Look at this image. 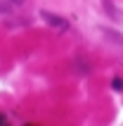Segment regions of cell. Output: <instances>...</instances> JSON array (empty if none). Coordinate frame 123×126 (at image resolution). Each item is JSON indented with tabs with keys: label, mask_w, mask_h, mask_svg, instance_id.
I'll return each instance as SVG.
<instances>
[{
	"label": "cell",
	"mask_w": 123,
	"mask_h": 126,
	"mask_svg": "<svg viewBox=\"0 0 123 126\" xmlns=\"http://www.w3.org/2000/svg\"><path fill=\"white\" fill-rule=\"evenodd\" d=\"M111 86H114V91H123V79H114Z\"/></svg>",
	"instance_id": "4"
},
{
	"label": "cell",
	"mask_w": 123,
	"mask_h": 126,
	"mask_svg": "<svg viewBox=\"0 0 123 126\" xmlns=\"http://www.w3.org/2000/svg\"><path fill=\"white\" fill-rule=\"evenodd\" d=\"M102 31H104V36H107L109 41H114V43H118V45H123V36H121V33L111 31V29H102Z\"/></svg>",
	"instance_id": "3"
},
{
	"label": "cell",
	"mask_w": 123,
	"mask_h": 126,
	"mask_svg": "<svg viewBox=\"0 0 123 126\" xmlns=\"http://www.w3.org/2000/svg\"><path fill=\"white\" fill-rule=\"evenodd\" d=\"M102 5L107 7V14H109L111 19H116V21H118V19H121V17H123V14H121V10H116L111 0H102Z\"/></svg>",
	"instance_id": "2"
},
{
	"label": "cell",
	"mask_w": 123,
	"mask_h": 126,
	"mask_svg": "<svg viewBox=\"0 0 123 126\" xmlns=\"http://www.w3.org/2000/svg\"><path fill=\"white\" fill-rule=\"evenodd\" d=\"M0 124H7V117H5V114H0Z\"/></svg>",
	"instance_id": "5"
},
{
	"label": "cell",
	"mask_w": 123,
	"mask_h": 126,
	"mask_svg": "<svg viewBox=\"0 0 123 126\" xmlns=\"http://www.w3.org/2000/svg\"><path fill=\"white\" fill-rule=\"evenodd\" d=\"M0 12H7V7H2V5H0Z\"/></svg>",
	"instance_id": "7"
},
{
	"label": "cell",
	"mask_w": 123,
	"mask_h": 126,
	"mask_svg": "<svg viewBox=\"0 0 123 126\" xmlns=\"http://www.w3.org/2000/svg\"><path fill=\"white\" fill-rule=\"evenodd\" d=\"M10 2H14V5H21V2H24V0H10Z\"/></svg>",
	"instance_id": "6"
},
{
	"label": "cell",
	"mask_w": 123,
	"mask_h": 126,
	"mask_svg": "<svg viewBox=\"0 0 123 126\" xmlns=\"http://www.w3.org/2000/svg\"><path fill=\"white\" fill-rule=\"evenodd\" d=\"M40 19L48 24V26H52L55 31H69L71 29V24H69V19H64V17H59V14H55V12H48V10H43L40 12Z\"/></svg>",
	"instance_id": "1"
}]
</instances>
